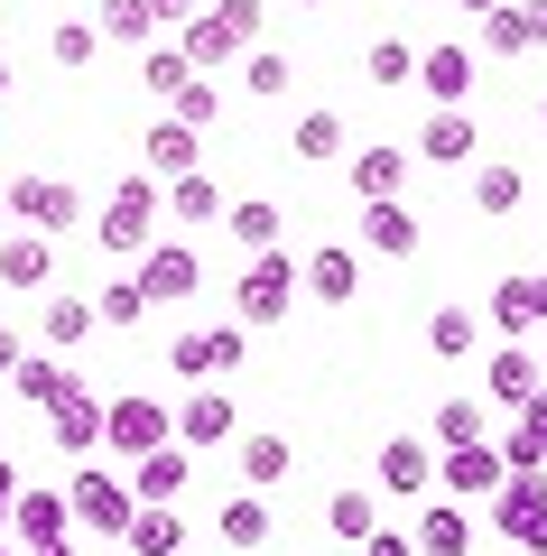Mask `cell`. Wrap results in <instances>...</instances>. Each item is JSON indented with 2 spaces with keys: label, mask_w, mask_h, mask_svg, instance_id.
Masks as SVG:
<instances>
[{
  "label": "cell",
  "mask_w": 547,
  "mask_h": 556,
  "mask_svg": "<svg viewBox=\"0 0 547 556\" xmlns=\"http://www.w3.org/2000/svg\"><path fill=\"white\" fill-rule=\"evenodd\" d=\"M158 223H167V186L158 177H121L112 195H102V214H94V241L112 260H139L158 241Z\"/></svg>",
  "instance_id": "obj_1"
},
{
  "label": "cell",
  "mask_w": 547,
  "mask_h": 556,
  "mask_svg": "<svg viewBox=\"0 0 547 556\" xmlns=\"http://www.w3.org/2000/svg\"><path fill=\"white\" fill-rule=\"evenodd\" d=\"M176 47L196 56V75H214V65L251 56V47H260V0H204L196 20L176 28Z\"/></svg>",
  "instance_id": "obj_2"
},
{
  "label": "cell",
  "mask_w": 547,
  "mask_h": 556,
  "mask_svg": "<svg viewBox=\"0 0 547 556\" xmlns=\"http://www.w3.org/2000/svg\"><path fill=\"white\" fill-rule=\"evenodd\" d=\"M297 288H307V260H288V251H251V269H241V288H233V316L251 325V334H270V325H288Z\"/></svg>",
  "instance_id": "obj_3"
},
{
  "label": "cell",
  "mask_w": 547,
  "mask_h": 556,
  "mask_svg": "<svg viewBox=\"0 0 547 556\" xmlns=\"http://www.w3.org/2000/svg\"><path fill=\"white\" fill-rule=\"evenodd\" d=\"M492 529L510 538V547H529V556H547V464H510V482L492 492Z\"/></svg>",
  "instance_id": "obj_4"
},
{
  "label": "cell",
  "mask_w": 547,
  "mask_h": 556,
  "mask_svg": "<svg viewBox=\"0 0 547 556\" xmlns=\"http://www.w3.org/2000/svg\"><path fill=\"white\" fill-rule=\"evenodd\" d=\"M102 445H112L121 464L158 455V445H176V408H167V399H149V390H121L112 399V437H102Z\"/></svg>",
  "instance_id": "obj_5"
},
{
  "label": "cell",
  "mask_w": 547,
  "mask_h": 556,
  "mask_svg": "<svg viewBox=\"0 0 547 556\" xmlns=\"http://www.w3.org/2000/svg\"><path fill=\"white\" fill-rule=\"evenodd\" d=\"M65 492H75V529H102V538H130V519H139V492L121 473H102V464H84L75 482H65Z\"/></svg>",
  "instance_id": "obj_6"
},
{
  "label": "cell",
  "mask_w": 547,
  "mask_h": 556,
  "mask_svg": "<svg viewBox=\"0 0 547 556\" xmlns=\"http://www.w3.org/2000/svg\"><path fill=\"white\" fill-rule=\"evenodd\" d=\"M547 390V362L538 353H529V343H492V353H483V399H492V408H510V417H520L529 408V399H538Z\"/></svg>",
  "instance_id": "obj_7"
},
{
  "label": "cell",
  "mask_w": 547,
  "mask_h": 556,
  "mask_svg": "<svg viewBox=\"0 0 547 556\" xmlns=\"http://www.w3.org/2000/svg\"><path fill=\"white\" fill-rule=\"evenodd\" d=\"M130 269H139V288H149L158 306H176V298H196V288H204V251H186V241H167V232H158Z\"/></svg>",
  "instance_id": "obj_8"
},
{
  "label": "cell",
  "mask_w": 547,
  "mask_h": 556,
  "mask_svg": "<svg viewBox=\"0 0 547 556\" xmlns=\"http://www.w3.org/2000/svg\"><path fill=\"white\" fill-rule=\"evenodd\" d=\"M10 214L28 223V232H75L84 223V195L65 177H10Z\"/></svg>",
  "instance_id": "obj_9"
},
{
  "label": "cell",
  "mask_w": 547,
  "mask_h": 556,
  "mask_svg": "<svg viewBox=\"0 0 547 556\" xmlns=\"http://www.w3.org/2000/svg\"><path fill=\"white\" fill-rule=\"evenodd\" d=\"M436 482H446L455 501H492L510 482V455L501 445H446V455H436Z\"/></svg>",
  "instance_id": "obj_10"
},
{
  "label": "cell",
  "mask_w": 547,
  "mask_h": 556,
  "mask_svg": "<svg viewBox=\"0 0 547 556\" xmlns=\"http://www.w3.org/2000/svg\"><path fill=\"white\" fill-rule=\"evenodd\" d=\"M47 417H57V455H102V437H112V399H94L84 380H75Z\"/></svg>",
  "instance_id": "obj_11"
},
{
  "label": "cell",
  "mask_w": 547,
  "mask_h": 556,
  "mask_svg": "<svg viewBox=\"0 0 547 556\" xmlns=\"http://www.w3.org/2000/svg\"><path fill=\"white\" fill-rule=\"evenodd\" d=\"M10 538H20L28 556L57 547V538H75V492H20V510H10Z\"/></svg>",
  "instance_id": "obj_12"
},
{
  "label": "cell",
  "mask_w": 547,
  "mask_h": 556,
  "mask_svg": "<svg viewBox=\"0 0 547 556\" xmlns=\"http://www.w3.org/2000/svg\"><path fill=\"white\" fill-rule=\"evenodd\" d=\"M492 325H501L510 343H520L529 325H547V269H510L501 288H492Z\"/></svg>",
  "instance_id": "obj_13"
},
{
  "label": "cell",
  "mask_w": 547,
  "mask_h": 556,
  "mask_svg": "<svg viewBox=\"0 0 547 556\" xmlns=\"http://www.w3.org/2000/svg\"><path fill=\"white\" fill-rule=\"evenodd\" d=\"M223 437H241V408L223 390H186V408H176V445H223Z\"/></svg>",
  "instance_id": "obj_14"
},
{
  "label": "cell",
  "mask_w": 547,
  "mask_h": 556,
  "mask_svg": "<svg viewBox=\"0 0 547 556\" xmlns=\"http://www.w3.org/2000/svg\"><path fill=\"white\" fill-rule=\"evenodd\" d=\"M418 84H427L436 112H464V93L483 84L473 75V47H427V56H418Z\"/></svg>",
  "instance_id": "obj_15"
},
{
  "label": "cell",
  "mask_w": 547,
  "mask_h": 556,
  "mask_svg": "<svg viewBox=\"0 0 547 556\" xmlns=\"http://www.w3.org/2000/svg\"><path fill=\"white\" fill-rule=\"evenodd\" d=\"M418 214L399 195H381V204H362V251H381V260H418Z\"/></svg>",
  "instance_id": "obj_16"
},
{
  "label": "cell",
  "mask_w": 547,
  "mask_h": 556,
  "mask_svg": "<svg viewBox=\"0 0 547 556\" xmlns=\"http://www.w3.org/2000/svg\"><path fill=\"white\" fill-rule=\"evenodd\" d=\"M139 159H149V177H196L204 167V130H186V121L167 112L149 139H139Z\"/></svg>",
  "instance_id": "obj_17"
},
{
  "label": "cell",
  "mask_w": 547,
  "mask_h": 556,
  "mask_svg": "<svg viewBox=\"0 0 547 556\" xmlns=\"http://www.w3.org/2000/svg\"><path fill=\"white\" fill-rule=\"evenodd\" d=\"M0 288H57V232H10L0 241Z\"/></svg>",
  "instance_id": "obj_18"
},
{
  "label": "cell",
  "mask_w": 547,
  "mask_h": 556,
  "mask_svg": "<svg viewBox=\"0 0 547 556\" xmlns=\"http://www.w3.org/2000/svg\"><path fill=\"white\" fill-rule=\"evenodd\" d=\"M307 298H315V306H352V298H362V260H352L344 241L307 251Z\"/></svg>",
  "instance_id": "obj_19"
},
{
  "label": "cell",
  "mask_w": 547,
  "mask_h": 556,
  "mask_svg": "<svg viewBox=\"0 0 547 556\" xmlns=\"http://www.w3.org/2000/svg\"><path fill=\"white\" fill-rule=\"evenodd\" d=\"M427 473H436V445L427 437H390V445H381V492H390V501H418Z\"/></svg>",
  "instance_id": "obj_20"
},
{
  "label": "cell",
  "mask_w": 547,
  "mask_h": 556,
  "mask_svg": "<svg viewBox=\"0 0 547 556\" xmlns=\"http://www.w3.org/2000/svg\"><path fill=\"white\" fill-rule=\"evenodd\" d=\"M38 334H47V353H75V343L102 334V306H94V298H65V288H57V298L38 306Z\"/></svg>",
  "instance_id": "obj_21"
},
{
  "label": "cell",
  "mask_w": 547,
  "mask_h": 556,
  "mask_svg": "<svg viewBox=\"0 0 547 556\" xmlns=\"http://www.w3.org/2000/svg\"><path fill=\"white\" fill-rule=\"evenodd\" d=\"M418 556H473V501H427V519H418Z\"/></svg>",
  "instance_id": "obj_22"
},
{
  "label": "cell",
  "mask_w": 547,
  "mask_h": 556,
  "mask_svg": "<svg viewBox=\"0 0 547 556\" xmlns=\"http://www.w3.org/2000/svg\"><path fill=\"white\" fill-rule=\"evenodd\" d=\"M473 149H483L473 112H427V130H418V159H427V167H464Z\"/></svg>",
  "instance_id": "obj_23"
},
{
  "label": "cell",
  "mask_w": 547,
  "mask_h": 556,
  "mask_svg": "<svg viewBox=\"0 0 547 556\" xmlns=\"http://www.w3.org/2000/svg\"><path fill=\"white\" fill-rule=\"evenodd\" d=\"M409 167H418V149H352V195H362V204L399 195V186H409Z\"/></svg>",
  "instance_id": "obj_24"
},
{
  "label": "cell",
  "mask_w": 547,
  "mask_h": 556,
  "mask_svg": "<svg viewBox=\"0 0 547 556\" xmlns=\"http://www.w3.org/2000/svg\"><path fill=\"white\" fill-rule=\"evenodd\" d=\"M130 556H186V519H176V501H139L130 538H121Z\"/></svg>",
  "instance_id": "obj_25"
},
{
  "label": "cell",
  "mask_w": 547,
  "mask_h": 556,
  "mask_svg": "<svg viewBox=\"0 0 547 556\" xmlns=\"http://www.w3.org/2000/svg\"><path fill=\"white\" fill-rule=\"evenodd\" d=\"M223 214H233V195H223L204 167H196V177H167V223H196V232H204V223H223Z\"/></svg>",
  "instance_id": "obj_26"
},
{
  "label": "cell",
  "mask_w": 547,
  "mask_h": 556,
  "mask_svg": "<svg viewBox=\"0 0 547 556\" xmlns=\"http://www.w3.org/2000/svg\"><path fill=\"white\" fill-rule=\"evenodd\" d=\"M102 47H149L158 38V0H94Z\"/></svg>",
  "instance_id": "obj_27"
},
{
  "label": "cell",
  "mask_w": 547,
  "mask_h": 556,
  "mask_svg": "<svg viewBox=\"0 0 547 556\" xmlns=\"http://www.w3.org/2000/svg\"><path fill=\"white\" fill-rule=\"evenodd\" d=\"M186 473H196V455H186V445H158V455L130 464V492L139 501H176V492H186Z\"/></svg>",
  "instance_id": "obj_28"
},
{
  "label": "cell",
  "mask_w": 547,
  "mask_h": 556,
  "mask_svg": "<svg viewBox=\"0 0 547 556\" xmlns=\"http://www.w3.org/2000/svg\"><path fill=\"white\" fill-rule=\"evenodd\" d=\"M214 529H223V538H233V547H241V556H260V547H270V529H278V519H270V501H260V492H251V482H241V492H233V501H223V519H214Z\"/></svg>",
  "instance_id": "obj_29"
},
{
  "label": "cell",
  "mask_w": 547,
  "mask_h": 556,
  "mask_svg": "<svg viewBox=\"0 0 547 556\" xmlns=\"http://www.w3.org/2000/svg\"><path fill=\"white\" fill-rule=\"evenodd\" d=\"M427 353L436 362H473L483 353V316H473V306H436L427 316Z\"/></svg>",
  "instance_id": "obj_30"
},
{
  "label": "cell",
  "mask_w": 547,
  "mask_h": 556,
  "mask_svg": "<svg viewBox=\"0 0 547 556\" xmlns=\"http://www.w3.org/2000/svg\"><path fill=\"white\" fill-rule=\"evenodd\" d=\"M223 232H233L241 251H278V232H288V214H278L270 195H241L233 214H223Z\"/></svg>",
  "instance_id": "obj_31"
},
{
  "label": "cell",
  "mask_w": 547,
  "mask_h": 556,
  "mask_svg": "<svg viewBox=\"0 0 547 556\" xmlns=\"http://www.w3.org/2000/svg\"><path fill=\"white\" fill-rule=\"evenodd\" d=\"M288 437H278V427H260V437H241V482H251V492H270V482H288Z\"/></svg>",
  "instance_id": "obj_32"
},
{
  "label": "cell",
  "mask_w": 547,
  "mask_h": 556,
  "mask_svg": "<svg viewBox=\"0 0 547 556\" xmlns=\"http://www.w3.org/2000/svg\"><path fill=\"white\" fill-rule=\"evenodd\" d=\"M10 380H20V399H28V408H57V399L75 390L84 371H65L57 353H28V362H20V371H10Z\"/></svg>",
  "instance_id": "obj_33"
},
{
  "label": "cell",
  "mask_w": 547,
  "mask_h": 556,
  "mask_svg": "<svg viewBox=\"0 0 547 556\" xmlns=\"http://www.w3.org/2000/svg\"><path fill=\"white\" fill-rule=\"evenodd\" d=\"M307 167H325V159H352L344 149V112H297V139H288Z\"/></svg>",
  "instance_id": "obj_34"
},
{
  "label": "cell",
  "mask_w": 547,
  "mask_h": 556,
  "mask_svg": "<svg viewBox=\"0 0 547 556\" xmlns=\"http://www.w3.org/2000/svg\"><path fill=\"white\" fill-rule=\"evenodd\" d=\"M492 437V399H446V408H436V455H446V445H483Z\"/></svg>",
  "instance_id": "obj_35"
},
{
  "label": "cell",
  "mask_w": 547,
  "mask_h": 556,
  "mask_svg": "<svg viewBox=\"0 0 547 556\" xmlns=\"http://www.w3.org/2000/svg\"><path fill=\"white\" fill-rule=\"evenodd\" d=\"M520 195H529V177H520L510 159L473 167V214H520Z\"/></svg>",
  "instance_id": "obj_36"
},
{
  "label": "cell",
  "mask_w": 547,
  "mask_h": 556,
  "mask_svg": "<svg viewBox=\"0 0 547 556\" xmlns=\"http://www.w3.org/2000/svg\"><path fill=\"white\" fill-rule=\"evenodd\" d=\"M139 84H149L158 102H176L186 84H196V56H186V47H149V56H139Z\"/></svg>",
  "instance_id": "obj_37"
},
{
  "label": "cell",
  "mask_w": 547,
  "mask_h": 556,
  "mask_svg": "<svg viewBox=\"0 0 547 556\" xmlns=\"http://www.w3.org/2000/svg\"><path fill=\"white\" fill-rule=\"evenodd\" d=\"M325 529L344 538V547H362V538L381 529V501H372V492H334V501H325Z\"/></svg>",
  "instance_id": "obj_38"
},
{
  "label": "cell",
  "mask_w": 547,
  "mask_h": 556,
  "mask_svg": "<svg viewBox=\"0 0 547 556\" xmlns=\"http://www.w3.org/2000/svg\"><path fill=\"white\" fill-rule=\"evenodd\" d=\"M94 306H102V325H112V334H130V325H139V316H149V306H158V298H149V288H139V269H121V278H112V288H102V298H94Z\"/></svg>",
  "instance_id": "obj_39"
},
{
  "label": "cell",
  "mask_w": 547,
  "mask_h": 556,
  "mask_svg": "<svg viewBox=\"0 0 547 556\" xmlns=\"http://www.w3.org/2000/svg\"><path fill=\"white\" fill-rule=\"evenodd\" d=\"M47 56H57L65 75H84V65L102 56V28L94 20H57V28H47Z\"/></svg>",
  "instance_id": "obj_40"
},
{
  "label": "cell",
  "mask_w": 547,
  "mask_h": 556,
  "mask_svg": "<svg viewBox=\"0 0 547 556\" xmlns=\"http://www.w3.org/2000/svg\"><path fill=\"white\" fill-rule=\"evenodd\" d=\"M362 75H372L381 93H399V84H418V47H409V38H372V56H362Z\"/></svg>",
  "instance_id": "obj_41"
},
{
  "label": "cell",
  "mask_w": 547,
  "mask_h": 556,
  "mask_svg": "<svg viewBox=\"0 0 547 556\" xmlns=\"http://www.w3.org/2000/svg\"><path fill=\"white\" fill-rule=\"evenodd\" d=\"M167 371H176V380H214V325L167 334Z\"/></svg>",
  "instance_id": "obj_42"
},
{
  "label": "cell",
  "mask_w": 547,
  "mask_h": 556,
  "mask_svg": "<svg viewBox=\"0 0 547 556\" xmlns=\"http://www.w3.org/2000/svg\"><path fill=\"white\" fill-rule=\"evenodd\" d=\"M483 47H492V56H529V47H538V38H529V10H520V0L483 10Z\"/></svg>",
  "instance_id": "obj_43"
},
{
  "label": "cell",
  "mask_w": 547,
  "mask_h": 556,
  "mask_svg": "<svg viewBox=\"0 0 547 556\" xmlns=\"http://www.w3.org/2000/svg\"><path fill=\"white\" fill-rule=\"evenodd\" d=\"M241 84H251L260 102H278L297 84V65H288V47H251V56H241Z\"/></svg>",
  "instance_id": "obj_44"
},
{
  "label": "cell",
  "mask_w": 547,
  "mask_h": 556,
  "mask_svg": "<svg viewBox=\"0 0 547 556\" xmlns=\"http://www.w3.org/2000/svg\"><path fill=\"white\" fill-rule=\"evenodd\" d=\"M501 455H510V464H547V390L520 408V427L501 437Z\"/></svg>",
  "instance_id": "obj_45"
},
{
  "label": "cell",
  "mask_w": 547,
  "mask_h": 556,
  "mask_svg": "<svg viewBox=\"0 0 547 556\" xmlns=\"http://www.w3.org/2000/svg\"><path fill=\"white\" fill-rule=\"evenodd\" d=\"M167 112L186 121V130H214V121H223V93H214V75H196V84H186V93L167 102Z\"/></svg>",
  "instance_id": "obj_46"
},
{
  "label": "cell",
  "mask_w": 547,
  "mask_h": 556,
  "mask_svg": "<svg viewBox=\"0 0 547 556\" xmlns=\"http://www.w3.org/2000/svg\"><path fill=\"white\" fill-rule=\"evenodd\" d=\"M241 343H251V325H214V371H241Z\"/></svg>",
  "instance_id": "obj_47"
},
{
  "label": "cell",
  "mask_w": 547,
  "mask_h": 556,
  "mask_svg": "<svg viewBox=\"0 0 547 556\" xmlns=\"http://www.w3.org/2000/svg\"><path fill=\"white\" fill-rule=\"evenodd\" d=\"M352 556H418V538H399V529H372V538H362Z\"/></svg>",
  "instance_id": "obj_48"
},
{
  "label": "cell",
  "mask_w": 547,
  "mask_h": 556,
  "mask_svg": "<svg viewBox=\"0 0 547 556\" xmlns=\"http://www.w3.org/2000/svg\"><path fill=\"white\" fill-rule=\"evenodd\" d=\"M10 510H20V473L0 464V529H10Z\"/></svg>",
  "instance_id": "obj_49"
},
{
  "label": "cell",
  "mask_w": 547,
  "mask_h": 556,
  "mask_svg": "<svg viewBox=\"0 0 547 556\" xmlns=\"http://www.w3.org/2000/svg\"><path fill=\"white\" fill-rule=\"evenodd\" d=\"M196 10H204V0H158V20H176V28L196 20Z\"/></svg>",
  "instance_id": "obj_50"
},
{
  "label": "cell",
  "mask_w": 547,
  "mask_h": 556,
  "mask_svg": "<svg viewBox=\"0 0 547 556\" xmlns=\"http://www.w3.org/2000/svg\"><path fill=\"white\" fill-rule=\"evenodd\" d=\"M20 362H28V353H20V334H10V325H0V371H20Z\"/></svg>",
  "instance_id": "obj_51"
},
{
  "label": "cell",
  "mask_w": 547,
  "mask_h": 556,
  "mask_svg": "<svg viewBox=\"0 0 547 556\" xmlns=\"http://www.w3.org/2000/svg\"><path fill=\"white\" fill-rule=\"evenodd\" d=\"M520 10H529V38L547 47V0H520Z\"/></svg>",
  "instance_id": "obj_52"
},
{
  "label": "cell",
  "mask_w": 547,
  "mask_h": 556,
  "mask_svg": "<svg viewBox=\"0 0 547 556\" xmlns=\"http://www.w3.org/2000/svg\"><path fill=\"white\" fill-rule=\"evenodd\" d=\"M455 10H473V20H483V10H501V0H455Z\"/></svg>",
  "instance_id": "obj_53"
},
{
  "label": "cell",
  "mask_w": 547,
  "mask_h": 556,
  "mask_svg": "<svg viewBox=\"0 0 547 556\" xmlns=\"http://www.w3.org/2000/svg\"><path fill=\"white\" fill-rule=\"evenodd\" d=\"M38 556H75V538H57V547H38Z\"/></svg>",
  "instance_id": "obj_54"
},
{
  "label": "cell",
  "mask_w": 547,
  "mask_h": 556,
  "mask_svg": "<svg viewBox=\"0 0 547 556\" xmlns=\"http://www.w3.org/2000/svg\"><path fill=\"white\" fill-rule=\"evenodd\" d=\"M10 84H20V75H10V56H0V93H10Z\"/></svg>",
  "instance_id": "obj_55"
},
{
  "label": "cell",
  "mask_w": 547,
  "mask_h": 556,
  "mask_svg": "<svg viewBox=\"0 0 547 556\" xmlns=\"http://www.w3.org/2000/svg\"><path fill=\"white\" fill-rule=\"evenodd\" d=\"M0 223H10V186H0Z\"/></svg>",
  "instance_id": "obj_56"
},
{
  "label": "cell",
  "mask_w": 547,
  "mask_h": 556,
  "mask_svg": "<svg viewBox=\"0 0 547 556\" xmlns=\"http://www.w3.org/2000/svg\"><path fill=\"white\" fill-rule=\"evenodd\" d=\"M538 130H547V93H538Z\"/></svg>",
  "instance_id": "obj_57"
},
{
  "label": "cell",
  "mask_w": 547,
  "mask_h": 556,
  "mask_svg": "<svg viewBox=\"0 0 547 556\" xmlns=\"http://www.w3.org/2000/svg\"><path fill=\"white\" fill-rule=\"evenodd\" d=\"M297 10H325V0H297Z\"/></svg>",
  "instance_id": "obj_58"
}]
</instances>
